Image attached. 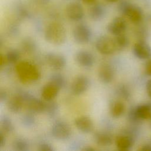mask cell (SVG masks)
<instances>
[{
    "instance_id": "cell-1",
    "label": "cell",
    "mask_w": 151,
    "mask_h": 151,
    "mask_svg": "<svg viewBox=\"0 0 151 151\" xmlns=\"http://www.w3.org/2000/svg\"><path fill=\"white\" fill-rule=\"evenodd\" d=\"M15 70L18 78L24 83L36 81L40 78L41 76L37 66L27 61L18 63L16 65Z\"/></svg>"
},
{
    "instance_id": "cell-2",
    "label": "cell",
    "mask_w": 151,
    "mask_h": 151,
    "mask_svg": "<svg viewBox=\"0 0 151 151\" xmlns=\"http://www.w3.org/2000/svg\"><path fill=\"white\" fill-rule=\"evenodd\" d=\"M44 37L50 44L61 45L64 43L66 40L65 28L60 22H51L45 28Z\"/></svg>"
},
{
    "instance_id": "cell-3",
    "label": "cell",
    "mask_w": 151,
    "mask_h": 151,
    "mask_svg": "<svg viewBox=\"0 0 151 151\" xmlns=\"http://www.w3.org/2000/svg\"><path fill=\"white\" fill-rule=\"evenodd\" d=\"M120 12L125 15L132 22L140 23L143 19V12L140 7L133 5L127 1H123L119 5Z\"/></svg>"
},
{
    "instance_id": "cell-4",
    "label": "cell",
    "mask_w": 151,
    "mask_h": 151,
    "mask_svg": "<svg viewBox=\"0 0 151 151\" xmlns=\"http://www.w3.org/2000/svg\"><path fill=\"white\" fill-rule=\"evenodd\" d=\"M129 119L132 122L151 120V104H140L132 109L129 113Z\"/></svg>"
},
{
    "instance_id": "cell-5",
    "label": "cell",
    "mask_w": 151,
    "mask_h": 151,
    "mask_svg": "<svg viewBox=\"0 0 151 151\" xmlns=\"http://www.w3.org/2000/svg\"><path fill=\"white\" fill-rule=\"evenodd\" d=\"M51 134L56 139L65 140L70 137L71 129L67 123L63 121H57L52 126Z\"/></svg>"
},
{
    "instance_id": "cell-6",
    "label": "cell",
    "mask_w": 151,
    "mask_h": 151,
    "mask_svg": "<svg viewBox=\"0 0 151 151\" xmlns=\"http://www.w3.org/2000/svg\"><path fill=\"white\" fill-rule=\"evenodd\" d=\"M97 50L103 55L113 54L116 50L114 38L104 35L99 37L96 43Z\"/></svg>"
},
{
    "instance_id": "cell-7",
    "label": "cell",
    "mask_w": 151,
    "mask_h": 151,
    "mask_svg": "<svg viewBox=\"0 0 151 151\" xmlns=\"http://www.w3.org/2000/svg\"><path fill=\"white\" fill-rule=\"evenodd\" d=\"M73 35L75 41L78 44H86L91 38V31L86 24H80L76 25L73 31Z\"/></svg>"
},
{
    "instance_id": "cell-8",
    "label": "cell",
    "mask_w": 151,
    "mask_h": 151,
    "mask_svg": "<svg viewBox=\"0 0 151 151\" xmlns=\"http://www.w3.org/2000/svg\"><path fill=\"white\" fill-rule=\"evenodd\" d=\"M66 15L67 17L74 21L81 20L84 17V9L83 6L76 2H72L66 7Z\"/></svg>"
},
{
    "instance_id": "cell-9",
    "label": "cell",
    "mask_w": 151,
    "mask_h": 151,
    "mask_svg": "<svg viewBox=\"0 0 151 151\" xmlns=\"http://www.w3.org/2000/svg\"><path fill=\"white\" fill-rule=\"evenodd\" d=\"M127 28V22L125 19L122 17L114 18L107 27V31L114 35L123 34Z\"/></svg>"
},
{
    "instance_id": "cell-10",
    "label": "cell",
    "mask_w": 151,
    "mask_h": 151,
    "mask_svg": "<svg viewBox=\"0 0 151 151\" xmlns=\"http://www.w3.org/2000/svg\"><path fill=\"white\" fill-rule=\"evenodd\" d=\"M89 86L88 78L83 75L77 76L71 85L72 93L75 95H80L85 92Z\"/></svg>"
},
{
    "instance_id": "cell-11",
    "label": "cell",
    "mask_w": 151,
    "mask_h": 151,
    "mask_svg": "<svg viewBox=\"0 0 151 151\" xmlns=\"http://www.w3.org/2000/svg\"><path fill=\"white\" fill-rule=\"evenodd\" d=\"M133 52L137 58L141 60H147L151 57V48L144 41H138L134 44Z\"/></svg>"
},
{
    "instance_id": "cell-12",
    "label": "cell",
    "mask_w": 151,
    "mask_h": 151,
    "mask_svg": "<svg viewBox=\"0 0 151 151\" xmlns=\"http://www.w3.org/2000/svg\"><path fill=\"white\" fill-rule=\"evenodd\" d=\"M45 61L54 70H61L65 65V59L61 54L50 52L46 55Z\"/></svg>"
},
{
    "instance_id": "cell-13",
    "label": "cell",
    "mask_w": 151,
    "mask_h": 151,
    "mask_svg": "<svg viewBox=\"0 0 151 151\" xmlns=\"http://www.w3.org/2000/svg\"><path fill=\"white\" fill-rule=\"evenodd\" d=\"M60 89L61 88L58 85L50 80V81L45 84L42 89V97L45 100L50 101L57 96Z\"/></svg>"
},
{
    "instance_id": "cell-14",
    "label": "cell",
    "mask_w": 151,
    "mask_h": 151,
    "mask_svg": "<svg viewBox=\"0 0 151 151\" xmlns=\"http://www.w3.org/2000/svg\"><path fill=\"white\" fill-rule=\"evenodd\" d=\"M76 60L79 65L85 67H91L95 62L93 54L86 50L78 51L76 54Z\"/></svg>"
},
{
    "instance_id": "cell-15",
    "label": "cell",
    "mask_w": 151,
    "mask_h": 151,
    "mask_svg": "<svg viewBox=\"0 0 151 151\" xmlns=\"http://www.w3.org/2000/svg\"><path fill=\"white\" fill-rule=\"evenodd\" d=\"M24 101L28 109L35 113H41L45 110L46 104L42 101L30 96H24Z\"/></svg>"
},
{
    "instance_id": "cell-16",
    "label": "cell",
    "mask_w": 151,
    "mask_h": 151,
    "mask_svg": "<svg viewBox=\"0 0 151 151\" xmlns=\"http://www.w3.org/2000/svg\"><path fill=\"white\" fill-rule=\"evenodd\" d=\"M98 74L100 80L104 83H110L114 76V71L113 67L107 63H104L100 65Z\"/></svg>"
},
{
    "instance_id": "cell-17",
    "label": "cell",
    "mask_w": 151,
    "mask_h": 151,
    "mask_svg": "<svg viewBox=\"0 0 151 151\" xmlns=\"http://www.w3.org/2000/svg\"><path fill=\"white\" fill-rule=\"evenodd\" d=\"M74 124L79 130L84 133L91 132L94 127L92 120L86 116L77 117L74 120Z\"/></svg>"
},
{
    "instance_id": "cell-18",
    "label": "cell",
    "mask_w": 151,
    "mask_h": 151,
    "mask_svg": "<svg viewBox=\"0 0 151 151\" xmlns=\"http://www.w3.org/2000/svg\"><path fill=\"white\" fill-rule=\"evenodd\" d=\"M115 144L119 150L122 151L128 150L133 145V139L127 134L120 135L116 137Z\"/></svg>"
},
{
    "instance_id": "cell-19",
    "label": "cell",
    "mask_w": 151,
    "mask_h": 151,
    "mask_svg": "<svg viewBox=\"0 0 151 151\" xmlns=\"http://www.w3.org/2000/svg\"><path fill=\"white\" fill-rule=\"evenodd\" d=\"M24 103L23 96L20 94L15 95L9 100L7 106L11 112L17 113L21 110Z\"/></svg>"
},
{
    "instance_id": "cell-20",
    "label": "cell",
    "mask_w": 151,
    "mask_h": 151,
    "mask_svg": "<svg viewBox=\"0 0 151 151\" xmlns=\"http://www.w3.org/2000/svg\"><path fill=\"white\" fill-rule=\"evenodd\" d=\"M106 14L104 6L100 3H94L89 9V15L91 19L95 21L102 19Z\"/></svg>"
},
{
    "instance_id": "cell-21",
    "label": "cell",
    "mask_w": 151,
    "mask_h": 151,
    "mask_svg": "<svg viewBox=\"0 0 151 151\" xmlns=\"http://www.w3.org/2000/svg\"><path fill=\"white\" fill-rule=\"evenodd\" d=\"M96 142L100 146H105L111 144L113 139L111 136L106 133H97L95 135Z\"/></svg>"
},
{
    "instance_id": "cell-22",
    "label": "cell",
    "mask_w": 151,
    "mask_h": 151,
    "mask_svg": "<svg viewBox=\"0 0 151 151\" xmlns=\"http://www.w3.org/2000/svg\"><path fill=\"white\" fill-rule=\"evenodd\" d=\"M125 110V106L121 101H115L111 106L110 113L113 117H119L121 116Z\"/></svg>"
},
{
    "instance_id": "cell-23",
    "label": "cell",
    "mask_w": 151,
    "mask_h": 151,
    "mask_svg": "<svg viewBox=\"0 0 151 151\" xmlns=\"http://www.w3.org/2000/svg\"><path fill=\"white\" fill-rule=\"evenodd\" d=\"M114 41L117 51H122L124 50L129 44V39L124 34L116 35Z\"/></svg>"
},
{
    "instance_id": "cell-24",
    "label": "cell",
    "mask_w": 151,
    "mask_h": 151,
    "mask_svg": "<svg viewBox=\"0 0 151 151\" xmlns=\"http://www.w3.org/2000/svg\"><path fill=\"white\" fill-rule=\"evenodd\" d=\"M13 148L17 151H27L29 149V145L24 139L18 138L14 141Z\"/></svg>"
},
{
    "instance_id": "cell-25",
    "label": "cell",
    "mask_w": 151,
    "mask_h": 151,
    "mask_svg": "<svg viewBox=\"0 0 151 151\" xmlns=\"http://www.w3.org/2000/svg\"><path fill=\"white\" fill-rule=\"evenodd\" d=\"M22 48L27 52H31L35 48V44L32 39L27 38L23 40L22 42Z\"/></svg>"
},
{
    "instance_id": "cell-26",
    "label": "cell",
    "mask_w": 151,
    "mask_h": 151,
    "mask_svg": "<svg viewBox=\"0 0 151 151\" xmlns=\"http://www.w3.org/2000/svg\"><path fill=\"white\" fill-rule=\"evenodd\" d=\"M19 52L17 50H9L5 55L6 60L10 63H16L19 58Z\"/></svg>"
},
{
    "instance_id": "cell-27",
    "label": "cell",
    "mask_w": 151,
    "mask_h": 151,
    "mask_svg": "<svg viewBox=\"0 0 151 151\" xmlns=\"http://www.w3.org/2000/svg\"><path fill=\"white\" fill-rule=\"evenodd\" d=\"M1 125L3 130L6 133H10L14 130L13 124L11 120L7 117L5 116L4 118L2 119L1 122Z\"/></svg>"
},
{
    "instance_id": "cell-28",
    "label": "cell",
    "mask_w": 151,
    "mask_h": 151,
    "mask_svg": "<svg viewBox=\"0 0 151 151\" xmlns=\"http://www.w3.org/2000/svg\"><path fill=\"white\" fill-rule=\"evenodd\" d=\"M51 81L58 85L61 88H62L65 84V80L64 77L59 74H55L51 77Z\"/></svg>"
},
{
    "instance_id": "cell-29",
    "label": "cell",
    "mask_w": 151,
    "mask_h": 151,
    "mask_svg": "<svg viewBox=\"0 0 151 151\" xmlns=\"http://www.w3.org/2000/svg\"><path fill=\"white\" fill-rule=\"evenodd\" d=\"M57 109H58V106L54 102H52L49 103L48 104H46L45 110L47 111L48 114L51 116L54 115L56 113Z\"/></svg>"
},
{
    "instance_id": "cell-30",
    "label": "cell",
    "mask_w": 151,
    "mask_h": 151,
    "mask_svg": "<svg viewBox=\"0 0 151 151\" xmlns=\"http://www.w3.org/2000/svg\"><path fill=\"white\" fill-rule=\"evenodd\" d=\"M118 91H119V95H120L123 98L128 99L129 96V93L128 90L125 87H123V86L120 87L119 88Z\"/></svg>"
},
{
    "instance_id": "cell-31",
    "label": "cell",
    "mask_w": 151,
    "mask_h": 151,
    "mask_svg": "<svg viewBox=\"0 0 151 151\" xmlns=\"http://www.w3.org/2000/svg\"><path fill=\"white\" fill-rule=\"evenodd\" d=\"M38 149L41 151H52V150H54V149L52 147V146L50 145V144L46 143H41L39 146Z\"/></svg>"
},
{
    "instance_id": "cell-32",
    "label": "cell",
    "mask_w": 151,
    "mask_h": 151,
    "mask_svg": "<svg viewBox=\"0 0 151 151\" xmlns=\"http://www.w3.org/2000/svg\"><path fill=\"white\" fill-rule=\"evenodd\" d=\"M34 117L31 116H26L24 117V123L27 125H30L34 123Z\"/></svg>"
},
{
    "instance_id": "cell-33",
    "label": "cell",
    "mask_w": 151,
    "mask_h": 151,
    "mask_svg": "<svg viewBox=\"0 0 151 151\" xmlns=\"http://www.w3.org/2000/svg\"><path fill=\"white\" fill-rule=\"evenodd\" d=\"M146 90L147 95L151 98V79L147 81L146 84Z\"/></svg>"
},
{
    "instance_id": "cell-34",
    "label": "cell",
    "mask_w": 151,
    "mask_h": 151,
    "mask_svg": "<svg viewBox=\"0 0 151 151\" xmlns=\"http://www.w3.org/2000/svg\"><path fill=\"white\" fill-rule=\"evenodd\" d=\"M139 150L142 151H151V144H145L139 148Z\"/></svg>"
},
{
    "instance_id": "cell-35",
    "label": "cell",
    "mask_w": 151,
    "mask_h": 151,
    "mask_svg": "<svg viewBox=\"0 0 151 151\" xmlns=\"http://www.w3.org/2000/svg\"><path fill=\"white\" fill-rule=\"evenodd\" d=\"M32 3L37 5H45L48 4L50 0H31Z\"/></svg>"
},
{
    "instance_id": "cell-36",
    "label": "cell",
    "mask_w": 151,
    "mask_h": 151,
    "mask_svg": "<svg viewBox=\"0 0 151 151\" xmlns=\"http://www.w3.org/2000/svg\"><path fill=\"white\" fill-rule=\"evenodd\" d=\"M146 73L147 75L151 76V60H149L146 64Z\"/></svg>"
},
{
    "instance_id": "cell-37",
    "label": "cell",
    "mask_w": 151,
    "mask_h": 151,
    "mask_svg": "<svg viewBox=\"0 0 151 151\" xmlns=\"http://www.w3.org/2000/svg\"><path fill=\"white\" fill-rule=\"evenodd\" d=\"M5 143V139L2 133H0V147H2Z\"/></svg>"
},
{
    "instance_id": "cell-38",
    "label": "cell",
    "mask_w": 151,
    "mask_h": 151,
    "mask_svg": "<svg viewBox=\"0 0 151 151\" xmlns=\"http://www.w3.org/2000/svg\"><path fill=\"white\" fill-rule=\"evenodd\" d=\"M5 61H6L5 56H4L3 55H1V58H0V61H1V67L3 66L4 64H5Z\"/></svg>"
},
{
    "instance_id": "cell-39",
    "label": "cell",
    "mask_w": 151,
    "mask_h": 151,
    "mask_svg": "<svg viewBox=\"0 0 151 151\" xmlns=\"http://www.w3.org/2000/svg\"><path fill=\"white\" fill-rule=\"evenodd\" d=\"M96 0H82L83 2H84L86 4H89V5H92L94 3H95Z\"/></svg>"
},
{
    "instance_id": "cell-40",
    "label": "cell",
    "mask_w": 151,
    "mask_h": 151,
    "mask_svg": "<svg viewBox=\"0 0 151 151\" xmlns=\"http://www.w3.org/2000/svg\"><path fill=\"white\" fill-rule=\"evenodd\" d=\"M5 98H6L5 93V92H3V91H1V100H4Z\"/></svg>"
},
{
    "instance_id": "cell-41",
    "label": "cell",
    "mask_w": 151,
    "mask_h": 151,
    "mask_svg": "<svg viewBox=\"0 0 151 151\" xmlns=\"http://www.w3.org/2000/svg\"><path fill=\"white\" fill-rule=\"evenodd\" d=\"M106 1H107L109 2H116V1H117L118 0H106Z\"/></svg>"
}]
</instances>
